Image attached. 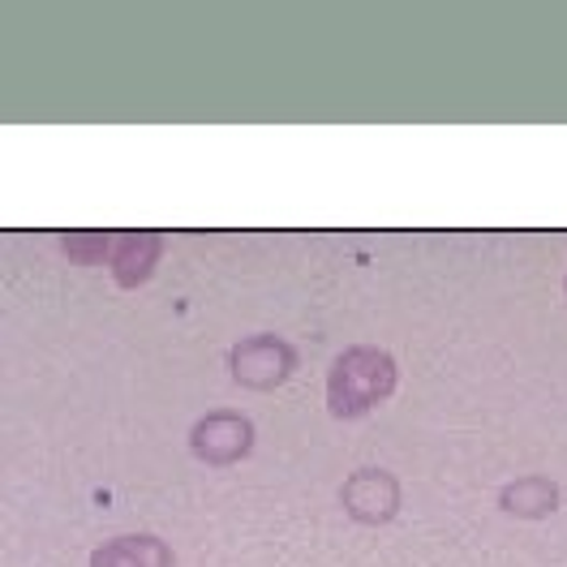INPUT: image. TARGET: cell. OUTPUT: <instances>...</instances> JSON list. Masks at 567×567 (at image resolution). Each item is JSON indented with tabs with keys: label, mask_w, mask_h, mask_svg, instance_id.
<instances>
[{
	"label": "cell",
	"mask_w": 567,
	"mask_h": 567,
	"mask_svg": "<svg viewBox=\"0 0 567 567\" xmlns=\"http://www.w3.org/2000/svg\"><path fill=\"white\" fill-rule=\"evenodd\" d=\"M91 567H168V546L151 537H121V542H107Z\"/></svg>",
	"instance_id": "5b68a950"
},
{
	"label": "cell",
	"mask_w": 567,
	"mask_h": 567,
	"mask_svg": "<svg viewBox=\"0 0 567 567\" xmlns=\"http://www.w3.org/2000/svg\"><path fill=\"white\" fill-rule=\"evenodd\" d=\"M391 388V361L383 353L357 349L331 370V409L340 417H357L365 404H374Z\"/></svg>",
	"instance_id": "6da1fadb"
},
{
	"label": "cell",
	"mask_w": 567,
	"mask_h": 567,
	"mask_svg": "<svg viewBox=\"0 0 567 567\" xmlns=\"http://www.w3.org/2000/svg\"><path fill=\"white\" fill-rule=\"evenodd\" d=\"M559 503V491L546 482V477H525V482H512L507 491H503V507L512 512V516H546L550 507Z\"/></svg>",
	"instance_id": "8992f818"
},
{
	"label": "cell",
	"mask_w": 567,
	"mask_h": 567,
	"mask_svg": "<svg viewBox=\"0 0 567 567\" xmlns=\"http://www.w3.org/2000/svg\"><path fill=\"white\" fill-rule=\"evenodd\" d=\"M344 503L357 520H388L400 503V491L388 473L370 468V473H353V482L344 486Z\"/></svg>",
	"instance_id": "277c9868"
},
{
	"label": "cell",
	"mask_w": 567,
	"mask_h": 567,
	"mask_svg": "<svg viewBox=\"0 0 567 567\" xmlns=\"http://www.w3.org/2000/svg\"><path fill=\"white\" fill-rule=\"evenodd\" d=\"M249 447V422L237 413H212L194 430V452L207 461H237Z\"/></svg>",
	"instance_id": "3957f363"
},
{
	"label": "cell",
	"mask_w": 567,
	"mask_h": 567,
	"mask_svg": "<svg viewBox=\"0 0 567 567\" xmlns=\"http://www.w3.org/2000/svg\"><path fill=\"white\" fill-rule=\"evenodd\" d=\"M228 365L246 388H276L292 370V349L276 336H258V340H246L237 353L228 357Z\"/></svg>",
	"instance_id": "7a4b0ae2"
}]
</instances>
